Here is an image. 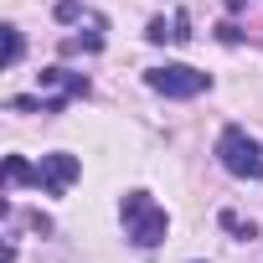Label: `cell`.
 <instances>
[{"label": "cell", "instance_id": "6da1fadb", "mask_svg": "<svg viewBox=\"0 0 263 263\" xmlns=\"http://www.w3.org/2000/svg\"><path fill=\"white\" fill-rule=\"evenodd\" d=\"M119 217H124V237L135 242V248H160L165 232H171V217H165V206L150 191H124Z\"/></svg>", "mask_w": 263, "mask_h": 263}, {"label": "cell", "instance_id": "7a4b0ae2", "mask_svg": "<svg viewBox=\"0 0 263 263\" xmlns=\"http://www.w3.org/2000/svg\"><path fill=\"white\" fill-rule=\"evenodd\" d=\"M217 160L237 181H263V145L248 135V129H237V124H227L217 135Z\"/></svg>", "mask_w": 263, "mask_h": 263}, {"label": "cell", "instance_id": "3957f363", "mask_svg": "<svg viewBox=\"0 0 263 263\" xmlns=\"http://www.w3.org/2000/svg\"><path fill=\"white\" fill-rule=\"evenodd\" d=\"M145 83H150L155 93H165V98H196V93H206V88H212V78H206V72H196V67H186V62L150 67V72H145Z\"/></svg>", "mask_w": 263, "mask_h": 263}, {"label": "cell", "instance_id": "277c9868", "mask_svg": "<svg viewBox=\"0 0 263 263\" xmlns=\"http://www.w3.org/2000/svg\"><path fill=\"white\" fill-rule=\"evenodd\" d=\"M78 155H67V150H52V155H42L36 160V171H31V186H42L47 196H62L72 181H78Z\"/></svg>", "mask_w": 263, "mask_h": 263}, {"label": "cell", "instance_id": "5b68a950", "mask_svg": "<svg viewBox=\"0 0 263 263\" xmlns=\"http://www.w3.org/2000/svg\"><path fill=\"white\" fill-rule=\"evenodd\" d=\"M145 36H150V42H186L191 31H186V16H181V11H171V16H155Z\"/></svg>", "mask_w": 263, "mask_h": 263}, {"label": "cell", "instance_id": "8992f818", "mask_svg": "<svg viewBox=\"0 0 263 263\" xmlns=\"http://www.w3.org/2000/svg\"><path fill=\"white\" fill-rule=\"evenodd\" d=\"M21 52H26L21 31H16V26H6V67H16V62H21Z\"/></svg>", "mask_w": 263, "mask_h": 263}, {"label": "cell", "instance_id": "52a82bcc", "mask_svg": "<svg viewBox=\"0 0 263 263\" xmlns=\"http://www.w3.org/2000/svg\"><path fill=\"white\" fill-rule=\"evenodd\" d=\"M31 171H36V165H26L21 155H11V160H6V181H11V186H21V181H31Z\"/></svg>", "mask_w": 263, "mask_h": 263}, {"label": "cell", "instance_id": "ba28073f", "mask_svg": "<svg viewBox=\"0 0 263 263\" xmlns=\"http://www.w3.org/2000/svg\"><path fill=\"white\" fill-rule=\"evenodd\" d=\"M222 227L237 232V237H253V222H242V217H232V212H222Z\"/></svg>", "mask_w": 263, "mask_h": 263}, {"label": "cell", "instance_id": "9c48e42d", "mask_svg": "<svg viewBox=\"0 0 263 263\" xmlns=\"http://www.w3.org/2000/svg\"><path fill=\"white\" fill-rule=\"evenodd\" d=\"M232 6H242V0H232Z\"/></svg>", "mask_w": 263, "mask_h": 263}]
</instances>
